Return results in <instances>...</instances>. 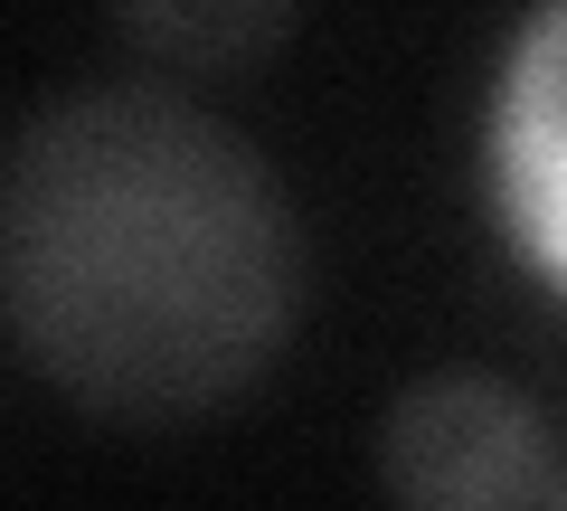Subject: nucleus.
Masks as SVG:
<instances>
[{
  "instance_id": "nucleus-1",
  "label": "nucleus",
  "mask_w": 567,
  "mask_h": 511,
  "mask_svg": "<svg viewBox=\"0 0 567 511\" xmlns=\"http://www.w3.org/2000/svg\"><path fill=\"white\" fill-rule=\"evenodd\" d=\"M303 237L218 114L66 95L0 162V323L104 417H199L293 331Z\"/></svg>"
},
{
  "instance_id": "nucleus-2",
  "label": "nucleus",
  "mask_w": 567,
  "mask_h": 511,
  "mask_svg": "<svg viewBox=\"0 0 567 511\" xmlns=\"http://www.w3.org/2000/svg\"><path fill=\"white\" fill-rule=\"evenodd\" d=\"M379 473L406 511H529L548 492V427L511 379L445 369L388 408Z\"/></svg>"
},
{
  "instance_id": "nucleus-3",
  "label": "nucleus",
  "mask_w": 567,
  "mask_h": 511,
  "mask_svg": "<svg viewBox=\"0 0 567 511\" xmlns=\"http://www.w3.org/2000/svg\"><path fill=\"white\" fill-rule=\"evenodd\" d=\"M492 190L520 256L567 294V0H539L492 95Z\"/></svg>"
},
{
  "instance_id": "nucleus-4",
  "label": "nucleus",
  "mask_w": 567,
  "mask_h": 511,
  "mask_svg": "<svg viewBox=\"0 0 567 511\" xmlns=\"http://www.w3.org/2000/svg\"><path fill=\"white\" fill-rule=\"evenodd\" d=\"M284 20L293 0H123V29L171 67H246L284 39Z\"/></svg>"
},
{
  "instance_id": "nucleus-5",
  "label": "nucleus",
  "mask_w": 567,
  "mask_h": 511,
  "mask_svg": "<svg viewBox=\"0 0 567 511\" xmlns=\"http://www.w3.org/2000/svg\"><path fill=\"white\" fill-rule=\"evenodd\" d=\"M558 511H567V502H558Z\"/></svg>"
}]
</instances>
